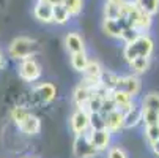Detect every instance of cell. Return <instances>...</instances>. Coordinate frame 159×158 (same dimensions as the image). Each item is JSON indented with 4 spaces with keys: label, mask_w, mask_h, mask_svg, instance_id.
Wrapping results in <instances>:
<instances>
[{
    "label": "cell",
    "mask_w": 159,
    "mask_h": 158,
    "mask_svg": "<svg viewBox=\"0 0 159 158\" xmlns=\"http://www.w3.org/2000/svg\"><path fill=\"white\" fill-rule=\"evenodd\" d=\"M154 51V43L150 35L140 33L132 43H128L123 49V57L126 62H131L135 57H151Z\"/></svg>",
    "instance_id": "obj_1"
},
{
    "label": "cell",
    "mask_w": 159,
    "mask_h": 158,
    "mask_svg": "<svg viewBox=\"0 0 159 158\" xmlns=\"http://www.w3.org/2000/svg\"><path fill=\"white\" fill-rule=\"evenodd\" d=\"M39 52V44L27 36H17L14 38L10 46H8V54L10 57L16 59V60H24L29 57H33L35 54Z\"/></svg>",
    "instance_id": "obj_2"
},
{
    "label": "cell",
    "mask_w": 159,
    "mask_h": 158,
    "mask_svg": "<svg viewBox=\"0 0 159 158\" xmlns=\"http://www.w3.org/2000/svg\"><path fill=\"white\" fill-rule=\"evenodd\" d=\"M73 153L76 158H93L98 153V150L93 147L92 141H90L88 133L76 134L73 142Z\"/></svg>",
    "instance_id": "obj_3"
},
{
    "label": "cell",
    "mask_w": 159,
    "mask_h": 158,
    "mask_svg": "<svg viewBox=\"0 0 159 158\" xmlns=\"http://www.w3.org/2000/svg\"><path fill=\"white\" fill-rule=\"evenodd\" d=\"M17 73H19V78L22 81H25V82H35L41 76V65L33 57L24 59V60H20Z\"/></svg>",
    "instance_id": "obj_4"
},
{
    "label": "cell",
    "mask_w": 159,
    "mask_h": 158,
    "mask_svg": "<svg viewBox=\"0 0 159 158\" xmlns=\"http://www.w3.org/2000/svg\"><path fill=\"white\" fill-rule=\"evenodd\" d=\"M88 120H90V114L84 109V108H77V111L71 116V130L76 133V134H82V133H87L90 130V125H88Z\"/></svg>",
    "instance_id": "obj_5"
},
{
    "label": "cell",
    "mask_w": 159,
    "mask_h": 158,
    "mask_svg": "<svg viewBox=\"0 0 159 158\" xmlns=\"http://www.w3.org/2000/svg\"><path fill=\"white\" fill-rule=\"evenodd\" d=\"M117 90H121V92H125V93H128L134 98L140 92V79L137 78V74H129V76L118 78Z\"/></svg>",
    "instance_id": "obj_6"
},
{
    "label": "cell",
    "mask_w": 159,
    "mask_h": 158,
    "mask_svg": "<svg viewBox=\"0 0 159 158\" xmlns=\"http://www.w3.org/2000/svg\"><path fill=\"white\" fill-rule=\"evenodd\" d=\"M88 136H90V141H92L93 147H95L98 152H101V150H106V149L109 147L112 133H110L107 128H101V130H90Z\"/></svg>",
    "instance_id": "obj_7"
},
{
    "label": "cell",
    "mask_w": 159,
    "mask_h": 158,
    "mask_svg": "<svg viewBox=\"0 0 159 158\" xmlns=\"http://www.w3.org/2000/svg\"><path fill=\"white\" fill-rule=\"evenodd\" d=\"M33 16L43 24H52V5L44 0H38L33 7Z\"/></svg>",
    "instance_id": "obj_8"
},
{
    "label": "cell",
    "mask_w": 159,
    "mask_h": 158,
    "mask_svg": "<svg viewBox=\"0 0 159 158\" xmlns=\"http://www.w3.org/2000/svg\"><path fill=\"white\" fill-rule=\"evenodd\" d=\"M95 92V89H92L90 85H87L85 82L79 84L76 89H74V92H73V101L77 108H84L85 103L90 100V97L93 95Z\"/></svg>",
    "instance_id": "obj_9"
},
{
    "label": "cell",
    "mask_w": 159,
    "mask_h": 158,
    "mask_svg": "<svg viewBox=\"0 0 159 158\" xmlns=\"http://www.w3.org/2000/svg\"><path fill=\"white\" fill-rule=\"evenodd\" d=\"M123 119H125V114H123L121 111H118V109L109 112V114L104 116L106 128H107L110 133H117V131L123 130Z\"/></svg>",
    "instance_id": "obj_10"
},
{
    "label": "cell",
    "mask_w": 159,
    "mask_h": 158,
    "mask_svg": "<svg viewBox=\"0 0 159 158\" xmlns=\"http://www.w3.org/2000/svg\"><path fill=\"white\" fill-rule=\"evenodd\" d=\"M17 127H19V130L24 133V134H29V136H35V134H38L39 130H41V120H39L36 116L29 114Z\"/></svg>",
    "instance_id": "obj_11"
},
{
    "label": "cell",
    "mask_w": 159,
    "mask_h": 158,
    "mask_svg": "<svg viewBox=\"0 0 159 158\" xmlns=\"http://www.w3.org/2000/svg\"><path fill=\"white\" fill-rule=\"evenodd\" d=\"M65 48L70 54H76V52L85 51V44H84V40L79 33L71 32L65 36Z\"/></svg>",
    "instance_id": "obj_12"
},
{
    "label": "cell",
    "mask_w": 159,
    "mask_h": 158,
    "mask_svg": "<svg viewBox=\"0 0 159 158\" xmlns=\"http://www.w3.org/2000/svg\"><path fill=\"white\" fill-rule=\"evenodd\" d=\"M142 122V108L132 106L129 111L125 112V119H123V128L129 130V128H135Z\"/></svg>",
    "instance_id": "obj_13"
},
{
    "label": "cell",
    "mask_w": 159,
    "mask_h": 158,
    "mask_svg": "<svg viewBox=\"0 0 159 158\" xmlns=\"http://www.w3.org/2000/svg\"><path fill=\"white\" fill-rule=\"evenodd\" d=\"M35 92H36L38 98H39L43 103H51V101L55 98V95H57V89H55V85L51 84V82H43V84H39V85L36 87Z\"/></svg>",
    "instance_id": "obj_14"
},
{
    "label": "cell",
    "mask_w": 159,
    "mask_h": 158,
    "mask_svg": "<svg viewBox=\"0 0 159 158\" xmlns=\"http://www.w3.org/2000/svg\"><path fill=\"white\" fill-rule=\"evenodd\" d=\"M101 27H102V32L110 38H120L121 29H123L121 24L118 22V19H106V17L102 19Z\"/></svg>",
    "instance_id": "obj_15"
},
{
    "label": "cell",
    "mask_w": 159,
    "mask_h": 158,
    "mask_svg": "<svg viewBox=\"0 0 159 158\" xmlns=\"http://www.w3.org/2000/svg\"><path fill=\"white\" fill-rule=\"evenodd\" d=\"M70 19H71V14L68 13V10L61 3L52 5V24L65 26V24L70 22Z\"/></svg>",
    "instance_id": "obj_16"
},
{
    "label": "cell",
    "mask_w": 159,
    "mask_h": 158,
    "mask_svg": "<svg viewBox=\"0 0 159 158\" xmlns=\"http://www.w3.org/2000/svg\"><path fill=\"white\" fill-rule=\"evenodd\" d=\"M118 78L115 73L112 71H102L101 74V79H99V85L106 90V92H113V90L117 89V84H118Z\"/></svg>",
    "instance_id": "obj_17"
},
{
    "label": "cell",
    "mask_w": 159,
    "mask_h": 158,
    "mask_svg": "<svg viewBox=\"0 0 159 158\" xmlns=\"http://www.w3.org/2000/svg\"><path fill=\"white\" fill-rule=\"evenodd\" d=\"M151 24H153V16H150L148 13H145V11L140 10L139 14H137V17H135V21H134V27L139 29L142 33H145V32L150 30Z\"/></svg>",
    "instance_id": "obj_18"
},
{
    "label": "cell",
    "mask_w": 159,
    "mask_h": 158,
    "mask_svg": "<svg viewBox=\"0 0 159 158\" xmlns=\"http://www.w3.org/2000/svg\"><path fill=\"white\" fill-rule=\"evenodd\" d=\"M128 63L132 70V74H143L150 66V57H135Z\"/></svg>",
    "instance_id": "obj_19"
},
{
    "label": "cell",
    "mask_w": 159,
    "mask_h": 158,
    "mask_svg": "<svg viewBox=\"0 0 159 158\" xmlns=\"http://www.w3.org/2000/svg\"><path fill=\"white\" fill-rule=\"evenodd\" d=\"M142 11L148 13L150 16H154L159 11V0H134Z\"/></svg>",
    "instance_id": "obj_20"
},
{
    "label": "cell",
    "mask_w": 159,
    "mask_h": 158,
    "mask_svg": "<svg viewBox=\"0 0 159 158\" xmlns=\"http://www.w3.org/2000/svg\"><path fill=\"white\" fill-rule=\"evenodd\" d=\"M87 63H88V57H87L85 51H82V52H76V54H71V66H73L76 71L82 73V71L85 70Z\"/></svg>",
    "instance_id": "obj_21"
},
{
    "label": "cell",
    "mask_w": 159,
    "mask_h": 158,
    "mask_svg": "<svg viewBox=\"0 0 159 158\" xmlns=\"http://www.w3.org/2000/svg\"><path fill=\"white\" fill-rule=\"evenodd\" d=\"M102 13H104V17H106V19H118V17L121 16V5L106 0Z\"/></svg>",
    "instance_id": "obj_22"
},
{
    "label": "cell",
    "mask_w": 159,
    "mask_h": 158,
    "mask_svg": "<svg viewBox=\"0 0 159 158\" xmlns=\"http://www.w3.org/2000/svg\"><path fill=\"white\" fill-rule=\"evenodd\" d=\"M107 97V95H106ZM102 95H99V93H96V92H93V95L90 97V100L85 103V106H84V109L88 112H99L101 111V104H102Z\"/></svg>",
    "instance_id": "obj_23"
},
{
    "label": "cell",
    "mask_w": 159,
    "mask_h": 158,
    "mask_svg": "<svg viewBox=\"0 0 159 158\" xmlns=\"http://www.w3.org/2000/svg\"><path fill=\"white\" fill-rule=\"evenodd\" d=\"M61 5L68 10V13L73 16H79L80 11H82V7H84V2L82 0H61Z\"/></svg>",
    "instance_id": "obj_24"
},
{
    "label": "cell",
    "mask_w": 159,
    "mask_h": 158,
    "mask_svg": "<svg viewBox=\"0 0 159 158\" xmlns=\"http://www.w3.org/2000/svg\"><path fill=\"white\" fill-rule=\"evenodd\" d=\"M142 122L145 123V127L150 125H159V112L142 108Z\"/></svg>",
    "instance_id": "obj_25"
},
{
    "label": "cell",
    "mask_w": 159,
    "mask_h": 158,
    "mask_svg": "<svg viewBox=\"0 0 159 158\" xmlns=\"http://www.w3.org/2000/svg\"><path fill=\"white\" fill-rule=\"evenodd\" d=\"M142 32L139 29H135L134 26H128V27H123L121 29V35H120V40H123L126 44L128 43H132L135 38H137Z\"/></svg>",
    "instance_id": "obj_26"
},
{
    "label": "cell",
    "mask_w": 159,
    "mask_h": 158,
    "mask_svg": "<svg viewBox=\"0 0 159 158\" xmlns=\"http://www.w3.org/2000/svg\"><path fill=\"white\" fill-rule=\"evenodd\" d=\"M90 130H101L106 128V120L101 112H90V120H88Z\"/></svg>",
    "instance_id": "obj_27"
},
{
    "label": "cell",
    "mask_w": 159,
    "mask_h": 158,
    "mask_svg": "<svg viewBox=\"0 0 159 158\" xmlns=\"http://www.w3.org/2000/svg\"><path fill=\"white\" fill-rule=\"evenodd\" d=\"M142 108L159 112V93H148L142 101Z\"/></svg>",
    "instance_id": "obj_28"
},
{
    "label": "cell",
    "mask_w": 159,
    "mask_h": 158,
    "mask_svg": "<svg viewBox=\"0 0 159 158\" xmlns=\"http://www.w3.org/2000/svg\"><path fill=\"white\" fill-rule=\"evenodd\" d=\"M29 114H30V112H29L25 108H22V106H14V108L11 109V112H10V116H11V119H13V122H14L16 125H19Z\"/></svg>",
    "instance_id": "obj_29"
},
{
    "label": "cell",
    "mask_w": 159,
    "mask_h": 158,
    "mask_svg": "<svg viewBox=\"0 0 159 158\" xmlns=\"http://www.w3.org/2000/svg\"><path fill=\"white\" fill-rule=\"evenodd\" d=\"M117 109V104H115V101L112 100V97H110V93L107 95V97H104L102 98V104H101V114L102 116H106V114H109V112H112V111H115Z\"/></svg>",
    "instance_id": "obj_30"
},
{
    "label": "cell",
    "mask_w": 159,
    "mask_h": 158,
    "mask_svg": "<svg viewBox=\"0 0 159 158\" xmlns=\"http://www.w3.org/2000/svg\"><path fill=\"white\" fill-rule=\"evenodd\" d=\"M145 138L148 142H154L159 139V125H150L145 127Z\"/></svg>",
    "instance_id": "obj_31"
},
{
    "label": "cell",
    "mask_w": 159,
    "mask_h": 158,
    "mask_svg": "<svg viewBox=\"0 0 159 158\" xmlns=\"http://www.w3.org/2000/svg\"><path fill=\"white\" fill-rule=\"evenodd\" d=\"M107 158H128V153L121 147H112L107 152Z\"/></svg>",
    "instance_id": "obj_32"
},
{
    "label": "cell",
    "mask_w": 159,
    "mask_h": 158,
    "mask_svg": "<svg viewBox=\"0 0 159 158\" xmlns=\"http://www.w3.org/2000/svg\"><path fill=\"white\" fill-rule=\"evenodd\" d=\"M150 147H151L153 155L159 158V139H157V141H154V142H150Z\"/></svg>",
    "instance_id": "obj_33"
},
{
    "label": "cell",
    "mask_w": 159,
    "mask_h": 158,
    "mask_svg": "<svg viewBox=\"0 0 159 158\" xmlns=\"http://www.w3.org/2000/svg\"><path fill=\"white\" fill-rule=\"evenodd\" d=\"M44 2H48L51 5H57V3H61V0H44Z\"/></svg>",
    "instance_id": "obj_34"
},
{
    "label": "cell",
    "mask_w": 159,
    "mask_h": 158,
    "mask_svg": "<svg viewBox=\"0 0 159 158\" xmlns=\"http://www.w3.org/2000/svg\"><path fill=\"white\" fill-rule=\"evenodd\" d=\"M5 65V60H3V55H2V52H0V68Z\"/></svg>",
    "instance_id": "obj_35"
},
{
    "label": "cell",
    "mask_w": 159,
    "mask_h": 158,
    "mask_svg": "<svg viewBox=\"0 0 159 158\" xmlns=\"http://www.w3.org/2000/svg\"><path fill=\"white\" fill-rule=\"evenodd\" d=\"M25 158H30V156H25Z\"/></svg>",
    "instance_id": "obj_36"
}]
</instances>
